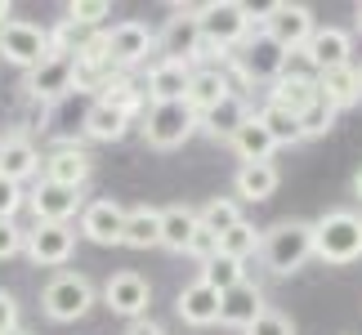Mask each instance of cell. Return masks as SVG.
I'll use <instances>...</instances> for the list:
<instances>
[{
    "instance_id": "obj_1",
    "label": "cell",
    "mask_w": 362,
    "mask_h": 335,
    "mask_svg": "<svg viewBox=\"0 0 362 335\" xmlns=\"http://www.w3.org/2000/svg\"><path fill=\"white\" fill-rule=\"evenodd\" d=\"M259 259L273 277H291L313 259V219H277L273 228H264Z\"/></svg>"
},
{
    "instance_id": "obj_2",
    "label": "cell",
    "mask_w": 362,
    "mask_h": 335,
    "mask_svg": "<svg viewBox=\"0 0 362 335\" xmlns=\"http://www.w3.org/2000/svg\"><path fill=\"white\" fill-rule=\"evenodd\" d=\"M313 259L344 269L362 259V215L358 211H327L313 219Z\"/></svg>"
},
{
    "instance_id": "obj_3",
    "label": "cell",
    "mask_w": 362,
    "mask_h": 335,
    "mask_svg": "<svg viewBox=\"0 0 362 335\" xmlns=\"http://www.w3.org/2000/svg\"><path fill=\"white\" fill-rule=\"evenodd\" d=\"M286 72H291V49L277 45L264 27H255V36H250L228 63V76H238L242 86H269L273 90Z\"/></svg>"
},
{
    "instance_id": "obj_4",
    "label": "cell",
    "mask_w": 362,
    "mask_h": 335,
    "mask_svg": "<svg viewBox=\"0 0 362 335\" xmlns=\"http://www.w3.org/2000/svg\"><path fill=\"white\" fill-rule=\"evenodd\" d=\"M197 23H202V36L211 45L238 54L259 27V13L242 5V0H211V5H197Z\"/></svg>"
},
{
    "instance_id": "obj_5",
    "label": "cell",
    "mask_w": 362,
    "mask_h": 335,
    "mask_svg": "<svg viewBox=\"0 0 362 335\" xmlns=\"http://www.w3.org/2000/svg\"><path fill=\"white\" fill-rule=\"evenodd\" d=\"M94 304H99V290H94V282L86 273H54L45 290H40V313L49 317V322H81Z\"/></svg>"
},
{
    "instance_id": "obj_6",
    "label": "cell",
    "mask_w": 362,
    "mask_h": 335,
    "mask_svg": "<svg viewBox=\"0 0 362 335\" xmlns=\"http://www.w3.org/2000/svg\"><path fill=\"white\" fill-rule=\"evenodd\" d=\"M197 130H202V117L188 103H152L144 117H139V134H144V143L161 148V152L188 143Z\"/></svg>"
},
{
    "instance_id": "obj_7",
    "label": "cell",
    "mask_w": 362,
    "mask_h": 335,
    "mask_svg": "<svg viewBox=\"0 0 362 335\" xmlns=\"http://www.w3.org/2000/svg\"><path fill=\"white\" fill-rule=\"evenodd\" d=\"M202 45H206V36H202V23H197V5L192 9L175 5L170 18H165V27L157 32V54L161 59H179V63L197 67L202 63Z\"/></svg>"
},
{
    "instance_id": "obj_8",
    "label": "cell",
    "mask_w": 362,
    "mask_h": 335,
    "mask_svg": "<svg viewBox=\"0 0 362 335\" xmlns=\"http://www.w3.org/2000/svg\"><path fill=\"white\" fill-rule=\"evenodd\" d=\"M259 27L269 32L277 45H286L291 54H300L304 45H309V36L317 32V18L309 5H296V0H277V5H269L259 13Z\"/></svg>"
},
{
    "instance_id": "obj_9",
    "label": "cell",
    "mask_w": 362,
    "mask_h": 335,
    "mask_svg": "<svg viewBox=\"0 0 362 335\" xmlns=\"http://www.w3.org/2000/svg\"><path fill=\"white\" fill-rule=\"evenodd\" d=\"M49 32L40 23H27V18H13L0 27V59L23 67V72H32V67H40L49 59Z\"/></svg>"
},
{
    "instance_id": "obj_10",
    "label": "cell",
    "mask_w": 362,
    "mask_h": 335,
    "mask_svg": "<svg viewBox=\"0 0 362 335\" xmlns=\"http://www.w3.org/2000/svg\"><path fill=\"white\" fill-rule=\"evenodd\" d=\"M76 90V59L72 54H49L40 67L23 76V94L32 103H59Z\"/></svg>"
},
{
    "instance_id": "obj_11",
    "label": "cell",
    "mask_w": 362,
    "mask_h": 335,
    "mask_svg": "<svg viewBox=\"0 0 362 335\" xmlns=\"http://www.w3.org/2000/svg\"><path fill=\"white\" fill-rule=\"evenodd\" d=\"M103 309H112L117 317H125V322H139V317H148V304H152V286L144 273L134 269H121L103 282Z\"/></svg>"
},
{
    "instance_id": "obj_12",
    "label": "cell",
    "mask_w": 362,
    "mask_h": 335,
    "mask_svg": "<svg viewBox=\"0 0 362 335\" xmlns=\"http://www.w3.org/2000/svg\"><path fill=\"white\" fill-rule=\"evenodd\" d=\"M76 250V228L72 223H32L27 228V250L23 255L36 269H63Z\"/></svg>"
},
{
    "instance_id": "obj_13",
    "label": "cell",
    "mask_w": 362,
    "mask_h": 335,
    "mask_svg": "<svg viewBox=\"0 0 362 335\" xmlns=\"http://www.w3.org/2000/svg\"><path fill=\"white\" fill-rule=\"evenodd\" d=\"M107 49H112V67L117 72H130V67L148 63V54L157 49V32L139 18H121L107 27Z\"/></svg>"
},
{
    "instance_id": "obj_14",
    "label": "cell",
    "mask_w": 362,
    "mask_h": 335,
    "mask_svg": "<svg viewBox=\"0 0 362 335\" xmlns=\"http://www.w3.org/2000/svg\"><path fill=\"white\" fill-rule=\"evenodd\" d=\"M300 59L309 63L313 76L336 72V67H349L354 63V36L344 32V27H317V32L309 36V45L300 49Z\"/></svg>"
},
{
    "instance_id": "obj_15",
    "label": "cell",
    "mask_w": 362,
    "mask_h": 335,
    "mask_svg": "<svg viewBox=\"0 0 362 335\" xmlns=\"http://www.w3.org/2000/svg\"><path fill=\"white\" fill-rule=\"evenodd\" d=\"M192 63H179V59H157L144 76V94H148V107L152 103H184L188 99V86H192Z\"/></svg>"
},
{
    "instance_id": "obj_16",
    "label": "cell",
    "mask_w": 362,
    "mask_h": 335,
    "mask_svg": "<svg viewBox=\"0 0 362 335\" xmlns=\"http://www.w3.org/2000/svg\"><path fill=\"white\" fill-rule=\"evenodd\" d=\"M125 206L103 197V201H90L86 211H81V237L94 246H121L125 242Z\"/></svg>"
},
{
    "instance_id": "obj_17",
    "label": "cell",
    "mask_w": 362,
    "mask_h": 335,
    "mask_svg": "<svg viewBox=\"0 0 362 335\" xmlns=\"http://www.w3.org/2000/svg\"><path fill=\"white\" fill-rule=\"evenodd\" d=\"M90 175H94V157L76 143H59L45 157V170H40V179H49V184H59V188H72V192L86 188Z\"/></svg>"
},
{
    "instance_id": "obj_18",
    "label": "cell",
    "mask_w": 362,
    "mask_h": 335,
    "mask_svg": "<svg viewBox=\"0 0 362 335\" xmlns=\"http://www.w3.org/2000/svg\"><path fill=\"white\" fill-rule=\"evenodd\" d=\"M264 313H269V304H264V290L250 282V277H246L242 286H233L228 295H219V327H233V331L246 335Z\"/></svg>"
},
{
    "instance_id": "obj_19",
    "label": "cell",
    "mask_w": 362,
    "mask_h": 335,
    "mask_svg": "<svg viewBox=\"0 0 362 335\" xmlns=\"http://www.w3.org/2000/svg\"><path fill=\"white\" fill-rule=\"evenodd\" d=\"M27 206H32L36 223H72V215L81 211V192L59 188V184H49V179H40V184L27 192Z\"/></svg>"
},
{
    "instance_id": "obj_20",
    "label": "cell",
    "mask_w": 362,
    "mask_h": 335,
    "mask_svg": "<svg viewBox=\"0 0 362 335\" xmlns=\"http://www.w3.org/2000/svg\"><path fill=\"white\" fill-rule=\"evenodd\" d=\"M45 170V157H40V148L32 143L27 134H9L5 139V152H0V175L9 179V184H27V179H36Z\"/></svg>"
},
{
    "instance_id": "obj_21",
    "label": "cell",
    "mask_w": 362,
    "mask_h": 335,
    "mask_svg": "<svg viewBox=\"0 0 362 335\" xmlns=\"http://www.w3.org/2000/svg\"><path fill=\"white\" fill-rule=\"evenodd\" d=\"M317 99H322V90H317V76L313 72H286L277 86L269 90V103L282 107V112H296V117H304Z\"/></svg>"
},
{
    "instance_id": "obj_22",
    "label": "cell",
    "mask_w": 362,
    "mask_h": 335,
    "mask_svg": "<svg viewBox=\"0 0 362 335\" xmlns=\"http://www.w3.org/2000/svg\"><path fill=\"white\" fill-rule=\"evenodd\" d=\"M233 94V76H228V67H197L192 72V86H188V107L197 112V117H206L211 107H219Z\"/></svg>"
},
{
    "instance_id": "obj_23",
    "label": "cell",
    "mask_w": 362,
    "mask_h": 335,
    "mask_svg": "<svg viewBox=\"0 0 362 335\" xmlns=\"http://www.w3.org/2000/svg\"><path fill=\"white\" fill-rule=\"evenodd\" d=\"M250 117H255V112H250V103L242 99L238 90H233L224 103L211 107V112L202 117V134H206V139H215V143H233V134H238Z\"/></svg>"
},
{
    "instance_id": "obj_24",
    "label": "cell",
    "mask_w": 362,
    "mask_h": 335,
    "mask_svg": "<svg viewBox=\"0 0 362 335\" xmlns=\"http://www.w3.org/2000/svg\"><path fill=\"white\" fill-rule=\"evenodd\" d=\"M175 313L184 317L188 327H215L219 322V290L206 286L202 277H197V282H188L175 295Z\"/></svg>"
},
{
    "instance_id": "obj_25",
    "label": "cell",
    "mask_w": 362,
    "mask_h": 335,
    "mask_svg": "<svg viewBox=\"0 0 362 335\" xmlns=\"http://www.w3.org/2000/svg\"><path fill=\"white\" fill-rule=\"evenodd\" d=\"M99 103H107V107L125 112L130 121H139L148 112V94H144V86H139L130 72H112L103 81V90H99Z\"/></svg>"
},
{
    "instance_id": "obj_26",
    "label": "cell",
    "mask_w": 362,
    "mask_h": 335,
    "mask_svg": "<svg viewBox=\"0 0 362 335\" xmlns=\"http://www.w3.org/2000/svg\"><path fill=\"white\" fill-rule=\"evenodd\" d=\"M202 228V215L197 206H161V246L165 250H179V255H188V242L192 233Z\"/></svg>"
},
{
    "instance_id": "obj_27",
    "label": "cell",
    "mask_w": 362,
    "mask_h": 335,
    "mask_svg": "<svg viewBox=\"0 0 362 335\" xmlns=\"http://www.w3.org/2000/svg\"><path fill=\"white\" fill-rule=\"evenodd\" d=\"M277 184H282V175H277V165L273 161H259V165H238V175H233V188H238V201H250V206H259V201H269Z\"/></svg>"
},
{
    "instance_id": "obj_28",
    "label": "cell",
    "mask_w": 362,
    "mask_h": 335,
    "mask_svg": "<svg viewBox=\"0 0 362 335\" xmlns=\"http://www.w3.org/2000/svg\"><path fill=\"white\" fill-rule=\"evenodd\" d=\"M233 152H238V161L242 165H259V161H273V152H277V143H273V134L264 130V121L259 117H250L238 134H233V143H228Z\"/></svg>"
},
{
    "instance_id": "obj_29",
    "label": "cell",
    "mask_w": 362,
    "mask_h": 335,
    "mask_svg": "<svg viewBox=\"0 0 362 335\" xmlns=\"http://www.w3.org/2000/svg\"><path fill=\"white\" fill-rule=\"evenodd\" d=\"M317 90H322V99L331 103V107H354V103H362V72L349 63V67H336V72H322L317 76Z\"/></svg>"
},
{
    "instance_id": "obj_30",
    "label": "cell",
    "mask_w": 362,
    "mask_h": 335,
    "mask_svg": "<svg viewBox=\"0 0 362 335\" xmlns=\"http://www.w3.org/2000/svg\"><path fill=\"white\" fill-rule=\"evenodd\" d=\"M130 117L125 112H117V107H107V103H99L94 99L90 103V112H86V139H94V143H121L125 134H130Z\"/></svg>"
},
{
    "instance_id": "obj_31",
    "label": "cell",
    "mask_w": 362,
    "mask_h": 335,
    "mask_svg": "<svg viewBox=\"0 0 362 335\" xmlns=\"http://www.w3.org/2000/svg\"><path fill=\"white\" fill-rule=\"evenodd\" d=\"M130 250H152L161 246V206H134L125 215V242Z\"/></svg>"
},
{
    "instance_id": "obj_32",
    "label": "cell",
    "mask_w": 362,
    "mask_h": 335,
    "mask_svg": "<svg viewBox=\"0 0 362 335\" xmlns=\"http://www.w3.org/2000/svg\"><path fill=\"white\" fill-rule=\"evenodd\" d=\"M255 117L264 121V130L273 134V143H277V148H296V143H304V130H300V117H296V112H282V107L264 103Z\"/></svg>"
},
{
    "instance_id": "obj_33",
    "label": "cell",
    "mask_w": 362,
    "mask_h": 335,
    "mask_svg": "<svg viewBox=\"0 0 362 335\" xmlns=\"http://www.w3.org/2000/svg\"><path fill=\"white\" fill-rule=\"evenodd\" d=\"M259 246H264V228H255L250 219H242L238 228H228L224 237H219V255H233V259H250V255H259Z\"/></svg>"
},
{
    "instance_id": "obj_34",
    "label": "cell",
    "mask_w": 362,
    "mask_h": 335,
    "mask_svg": "<svg viewBox=\"0 0 362 335\" xmlns=\"http://www.w3.org/2000/svg\"><path fill=\"white\" fill-rule=\"evenodd\" d=\"M202 282H206V286H215L219 295H228L233 286H242V282H246V264H242V259H233V255H215L211 264H202Z\"/></svg>"
},
{
    "instance_id": "obj_35",
    "label": "cell",
    "mask_w": 362,
    "mask_h": 335,
    "mask_svg": "<svg viewBox=\"0 0 362 335\" xmlns=\"http://www.w3.org/2000/svg\"><path fill=\"white\" fill-rule=\"evenodd\" d=\"M197 215H202V228H211L215 237H224L228 228L242 223V206H238V197H211L206 206H197Z\"/></svg>"
},
{
    "instance_id": "obj_36",
    "label": "cell",
    "mask_w": 362,
    "mask_h": 335,
    "mask_svg": "<svg viewBox=\"0 0 362 335\" xmlns=\"http://www.w3.org/2000/svg\"><path fill=\"white\" fill-rule=\"evenodd\" d=\"M107 13H112L107 0H72V5H67V23L81 27V32H99V23Z\"/></svg>"
},
{
    "instance_id": "obj_37",
    "label": "cell",
    "mask_w": 362,
    "mask_h": 335,
    "mask_svg": "<svg viewBox=\"0 0 362 335\" xmlns=\"http://www.w3.org/2000/svg\"><path fill=\"white\" fill-rule=\"evenodd\" d=\"M336 117H340V107H331L327 99H317V103L300 117L304 139H322V134H331V130H336Z\"/></svg>"
},
{
    "instance_id": "obj_38",
    "label": "cell",
    "mask_w": 362,
    "mask_h": 335,
    "mask_svg": "<svg viewBox=\"0 0 362 335\" xmlns=\"http://www.w3.org/2000/svg\"><path fill=\"white\" fill-rule=\"evenodd\" d=\"M27 250V228H18L13 219H0V259H13Z\"/></svg>"
},
{
    "instance_id": "obj_39",
    "label": "cell",
    "mask_w": 362,
    "mask_h": 335,
    "mask_svg": "<svg viewBox=\"0 0 362 335\" xmlns=\"http://www.w3.org/2000/svg\"><path fill=\"white\" fill-rule=\"evenodd\" d=\"M246 335H296V322H291L286 313H277V309H269V313H264V317H259V322L250 327Z\"/></svg>"
},
{
    "instance_id": "obj_40",
    "label": "cell",
    "mask_w": 362,
    "mask_h": 335,
    "mask_svg": "<svg viewBox=\"0 0 362 335\" xmlns=\"http://www.w3.org/2000/svg\"><path fill=\"white\" fill-rule=\"evenodd\" d=\"M188 255L197 259V264H211L219 255V237L211 228H197V233H192V242H188Z\"/></svg>"
},
{
    "instance_id": "obj_41",
    "label": "cell",
    "mask_w": 362,
    "mask_h": 335,
    "mask_svg": "<svg viewBox=\"0 0 362 335\" xmlns=\"http://www.w3.org/2000/svg\"><path fill=\"white\" fill-rule=\"evenodd\" d=\"M27 206V192L18 188V184H9L5 175H0V219H13Z\"/></svg>"
},
{
    "instance_id": "obj_42",
    "label": "cell",
    "mask_w": 362,
    "mask_h": 335,
    "mask_svg": "<svg viewBox=\"0 0 362 335\" xmlns=\"http://www.w3.org/2000/svg\"><path fill=\"white\" fill-rule=\"evenodd\" d=\"M23 327V313H18V300L9 295V290H0V335L18 331Z\"/></svg>"
},
{
    "instance_id": "obj_43",
    "label": "cell",
    "mask_w": 362,
    "mask_h": 335,
    "mask_svg": "<svg viewBox=\"0 0 362 335\" xmlns=\"http://www.w3.org/2000/svg\"><path fill=\"white\" fill-rule=\"evenodd\" d=\"M121 335H165V327H161V322H152V317H139V322H125Z\"/></svg>"
},
{
    "instance_id": "obj_44",
    "label": "cell",
    "mask_w": 362,
    "mask_h": 335,
    "mask_svg": "<svg viewBox=\"0 0 362 335\" xmlns=\"http://www.w3.org/2000/svg\"><path fill=\"white\" fill-rule=\"evenodd\" d=\"M349 188H354V197L362 201V165H358V170H354V179H349Z\"/></svg>"
},
{
    "instance_id": "obj_45",
    "label": "cell",
    "mask_w": 362,
    "mask_h": 335,
    "mask_svg": "<svg viewBox=\"0 0 362 335\" xmlns=\"http://www.w3.org/2000/svg\"><path fill=\"white\" fill-rule=\"evenodd\" d=\"M5 23H13V5H9V0H0V27H5Z\"/></svg>"
},
{
    "instance_id": "obj_46",
    "label": "cell",
    "mask_w": 362,
    "mask_h": 335,
    "mask_svg": "<svg viewBox=\"0 0 362 335\" xmlns=\"http://www.w3.org/2000/svg\"><path fill=\"white\" fill-rule=\"evenodd\" d=\"M354 27H358V36H362V5L354 9Z\"/></svg>"
},
{
    "instance_id": "obj_47",
    "label": "cell",
    "mask_w": 362,
    "mask_h": 335,
    "mask_svg": "<svg viewBox=\"0 0 362 335\" xmlns=\"http://www.w3.org/2000/svg\"><path fill=\"white\" fill-rule=\"evenodd\" d=\"M9 335H36V331H27V327H18V331H9Z\"/></svg>"
},
{
    "instance_id": "obj_48",
    "label": "cell",
    "mask_w": 362,
    "mask_h": 335,
    "mask_svg": "<svg viewBox=\"0 0 362 335\" xmlns=\"http://www.w3.org/2000/svg\"><path fill=\"white\" fill-rule=\"evenodd\" d=\"M0 152H5V139H0Z\"/></svg>"
}]
</instances>
